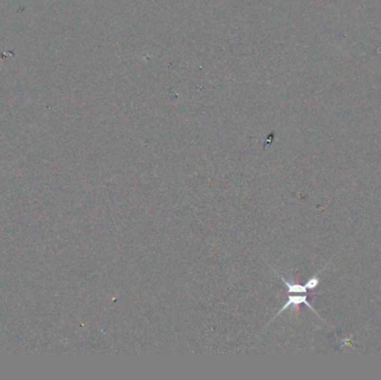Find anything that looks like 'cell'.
<instances>
[{
  "label": "cell",
  "instance_id": "6da1fadb",
  "mask_svg": "<svg viewBox=\"0 0 381 380\" xmlns=\"http://www.w3.org/2000/svg\"><path fill=\"white\" fill-rule=\"evenodd\" d=\"M281 279H282L283 283H285V285L286 286L287 292L289 293H305L306 291H308V290L316 289L319 285L318 277L311 278L310 280L305 283V285H299V283L286 281V279L282 277V275H281Z\"/></svg>",
  "mask_w": 381,
  "mask_h": 380
},
{
  "label": "cell",
  "instance_id": "7a4b0ae2",
  "mask_svg": "<svg viewBox=\"0 0 381 380\" xmlns=\"http://www.w3.org/2000/svg\"><path fill=\"white\" fill-rule=\"evenodd\" d=\"M301 304H305V305H308V308L311 310V311H313L314 313H316V315L319 316V313L316 311V309H313L312 305H311V304L308 301V297H306V296H290L289 298H287L286 304L283 305L282 309L280 310V311L277 313V315L274 316V318H277L280 315V313H282L283 311H286V310L289 307H297V305Z\"/></svg>",
  "mask_w": 381,
  "mask_h": 380
}]
</instances>
